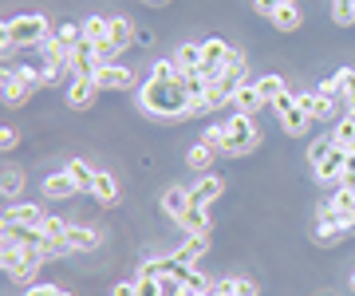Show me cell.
<instances>
[{
	"label": "cell",
	"instance_id": "5bb4252c",
	"mask_svg": "<svg viewBox=\"0 0 355 296\" xmlns=\"http://www.w3.org/2000/svg\"><path fill=\"white\" fill-rule=\"evenodd\" d=\"M40 190H44V198H48V202H67V198H76V193H79V186H76V178H71L67 170H55V174H48V178H44V186H40Z\"/></svg>",
	"mask_w": 355,
	"mask_h": 296
},
{
	"label": "cell",
	"instance_id": "f35d334b",
	"mask_svg": "<svg viewBox=\"0 0 355 296\" xmlns=\"http://www.w3.org/2000/svg\"><path fill=\"white\" fill-rule=\"evenodd\" d=\"M166 293V284L158 281V277H142L139 272V281H135V296H162Z\"/></svg>",
	"mask_w": 355,
	"mask_h": 296
},
{
	"label": "cell",
	"instance_id": "6da1fadb",
	"mask_svg": "<svg viewBox=\"0 0 355 296\" xmlns=\"http://www.w3.org/2000/svg\"><path fill=\"white\" fill-rule=\"evenodd\" d=\"M139 107L150 119H190V91L178 83H162V79H146L139 87Z\"/></svg>",
	"mask_w": 355,
	"mask_h": 296
},
{
	"label": "cell",
	"instance_id": "ac0fdd59",
	"mask_svg": "<svg viewBox=\"0 0 355 296\" xmlns=\"http://www.w3.org/2000/svg\"><path fill=\"white\" fill-rule=\"evenodd\" d=\"M257 95L265 107H277L288 95V83H284V76H257Z\"/></svg>",
	"mask_w": 355,
	"mask_h": 296
},
{
	"label": "cell",
	"instance_id": "f546056e",
	"mask_svg": "<svg viewBox=\"0 0 355 296\" xmlns=\"http://www.w3.org/2000/svg\"><path fill=\"white\" fill-rule=\"evenodd\" d=\"M174 60H178L182 71H198V67H202V44H182Z\"/></svg>",
	"mask_w": 355,
	"mask_h": 296
},
{
	"label": "cell",
	"instance_id": "74e56055",
	"mask_svg": "<svg viewBox=\"0 0 355 296\" xmlns=\"http://www.w3.org/2000/svg\"><path fill=\"white\" fill-rule=\"evenodd\" d=\"M343 76V107H347V115H355V67H340Z\"/></svg>",
	"mask_w": 355,
	"mask_h": 296
},
{
	"label": "cell",
	"instance_id": "1f68e13d",
	"mask_svg": "<svg viewBox=\"0 0 355 296\" xmlns=\"http://www.w3.org/2000/svg\"><path fill=\"white\" fill-rule=\"evenodd\" d=\"M150 79H162V83H178V79H182V67H178V60H154Z\"/></svg>",
	"mask_w": 355,
	"mask_h": 296
},
{
	"label": "cell",
	"instance_id": "9a60e30c",
	"mask_svg": "<svg viewBox=\"0 0 355 296\" xmlns=\"http://www.w3.org/2000/svg\"><path fill=\"white\" fill-rule=\"evenodd\" d=\"M4 225H44V209L40 202H12V206L4 209Z\"/></svg>",
	"mask_w": 355,
	"mask_h": 296
},
{
	"label": "cell",
	"instance_id": "7bdbcfd3",
	"mask_svg": "<svg viewBox=\"0 0 355 296\" xmlns=\"http://www.w3.org/2000/svg\"><path fill=\"white\" fill-rule=\"evenodd\" d=\"M209 296H237V281H214V288H209Z\"/></svg>",
	"mask_w": 355,
	"mask_h": 296
},
{
	"label": "cell",
	"instance_id": "7a4b0ae2",
	"mask_svg": "<svg viewBox=\"0 0 355 296\" xmlns=\"http://www.w3.org/2000/svg\"><path fill=\"white\" fill-rule=\"evenodd\" d=\"M4 52H16V48H40L51 40V24L44 12H24V16H12L4 24Z\"/></svg>",
	"mask_w": 355,
	"mask_h": 296
},
{
	"label": "cell",
	"instance_id": "60d3db41",
	"mask_svg": "<svg viewBox=\"0 0 355 296\" xmlns=\"http://www.w3.org/2000/svg\"><path fill=\"white\" fill-rule=\"evenodd\" d=\"M292 0H253V8L261 16H272V12H280V8H288Z\"/></svg>",
	"mask_w": 355,
	"mask_h": 296
},
{
	"label": "cell",
	"instance_id": "d4e9b609",
	"mask_svg": "<svg viewBox=\"0 0 355 296\" xmlns=\"http://www.w3.org/2000/svg\"><path fill=\"white\" fill-rule=\"evenodd\" d=\"M178 225H182L186 233H209V214H205L202 206H193V202H190V209L182 214V221H178Z\"/></svg>",
	"mask_w": 355,
	"mask_h": 296
},
{
	"label": "cell",
	"instance_id": "ee69618b",
	"mask_svg": "<svg viewBox=\"0 0 355 296\" xmlns=\"http://www.w3.org/2000/svg\"><path fill=\"white\" fill-rule=\"evenodd\" d=\"M16 142H20V134H16L12 127H4V130H0V146H4V150H12Z\"/></svg>",
	"mask_w": 355,
	"mask_h": 296
},
{
	"label": "cell",
	"instance_id": "7402d4cb",
	"mask_svg": "<svg viewBox=\"0 0 355 296\" xmlns=\"http://www.w3.org/2000/svg\"><path fill=\"white\" fill-rule=\"evenodd\" d=\"M229 107H233L237 115H253V111H261L265 103H261V95H257V83H245V87L229 99Z\"/></svg>",
	"mask_w": 355,
	"mask_h": 296
},
{
	"label": "cell",
	"instance_id": "e0dca14e",
	"mask_svg": "<svg viewBox=\"0 0 355 296\" xmlns=\"http://www.w3.org/2000/svg\"><path fill=\"white\" fill-rule=\"evenodd\" d=\"M67 245H71V253H95L103 245V233L91 229V225H71L67 229Z\"/></svg>",
	"mask_w": 355,
	"mask_h": 296
},
{
	"label": "cell",
	"instance_id": "f1b7e54d",
	"mask_svg": "<svg viewBox=\"0 0 355 296\" xmlns=\"http://www.w3.org/2000/svg\"><path fill=\"white\" fill-rule=\"evenodd\" d=\"M268 20H272V24H277L280 32H296V28L304 24V16H300V8H296V4H288V8H280V12H272Z\"/></svg>",
	"mask_w": 355,
	"mask_h": 296
},
{
	"label": "cell",
	"instance_id": "b9f144b4",
	"mask_svg": "<svg viewBox=\"0 0 355 296\" xmlns=\"http://www.w3.org/2000/svg\"><path fill=\"white\" fill-rule=\"evenodd\" d=\"M24 296H64V288L60 284H28Z\"/></svg>",
	"mask_w": 355,
	"mask_h": 296
},
{
	"label": "cell",
	"instance_id": "8d00e7d4",
	"mask_svg": "<svg viewBox=\"0 0 355 296\" xmlns=\"http://www.w3.org/2000/svg\"><path fill=\"white\" fill-rule=\"evenodd\" d=\"M331 146H336V139H331V134H328V139H316L312 146H308V162H312V170H316L320 162L331 155Z\"/></svg>",
	"mask_w": 355,
	"mask_h": 296
},
{
	"label": "cell",
	"instance_id": "d6986e66",
	"mask_svg": "<svg viewBox=\"0 0 355 296\" xmlns=\"http://www.w3.org/2000/svg\"><path fill=\"white\" fill-rule=\"evenodd\" d=\"M343 170H347V150H343V146H331V155L316 166V178L320 182H340Z\"/></svg>",
	"mask_w": 355,
	"mask_h": 296
},
{
	"label": "cell",
	"instance_id": "5b68a950",
	"mask_svg": "<svg viewBox=\"0 0 355 296\" xmlns=\"http://www.w3.org/2000/svg\"><path fill=\"white\" fill-rule=\"evenodd\" d=\"M233 60V44H225L221 36L214 40H202V76H209V83H217V76L225 71V64Z\"/></svg>",
	"mask_w": 355,
	"mask_h": 296
},
{
	"label": "cell",
	"instance_id": "52a82bcc",
	"mask_svg": "<svg viewBox=\"0 0 355 296\" xmlns=\"http://www.w3.org/2000/svg\"><path fill=\"white\" fill-rule=\"evenodd\" d=\"M272 111H277V119H280V130H284V134H292V139H300V134L308 130V123H312V119L304 115V107L296 103V95H284Z\"/></svg>",
	"mask_w": 355,
	"mask_h": 296
},
{
	"label": "cell",
	"instance_id": "ba28073f",
	"mask_svg": "<svg viewBox=\"0 0 355 296\" xmlns=\"http://www.w3.org/2000/svg\"><path fill=\"white\" fill-rule=\"evenodd\" d=\"M355 229V218H340V214H320V221H316V237L320 245H336V241H343L347 233Z\"/></svg>",
	"mask_w": 355,
	"mask_h": 296
},
{
	"label": "cell",
	"instance_id": "44dd1931",
	"mask_svg": "<svg viewBox=\"0 0 355 296\" xmlns=\"http://www.w3.org/2000/svg\"><path fill=\"white\" fill-rule=\"evenodd\" d=\"M186 209H190V190H186V186H170V190L162 193V214H170L174 221H182Z\"/></svg>",
	"mask_w": 355,
	"mask_h": 296
},
{
	"label": "cell",
	"instance_id": "ffe728a7",
	"mask_svg": "<svg viewBox=\"0 0 355 296\" xmlns=\"http://www.w3.org/2000/svg\"><path fill=\"white\" fill-rule=\"evenodd\" d=\"M91 193H95V202H99V206H119V182H114V174L99 170V174H95V186H91Z\"/></svg>",
	"mask_w": 355,
	"mask_h": 296
},
{
	"label": "cell",
	"instance_id": "bcb514c9",
	"mask_svg": "<svg viewBox=\"0 0 355 296\" xmlns=\"http://www.w3.org/2000/svg\"><path fill=\"white\" fill-rule=\"evenodd\" d=\"M340 190H352V193H355V170H343V178H340Z\"/></svg>",
	"mask_w": 355,
	"mask_h": 296
},
{
	"label": "cell",
	"instance_id": "8fae6325",
	"mask_svg": "<svg viewBox=\"0 0 355 296\" xmlns=\"http://www.w3.org/2000/svg\"><path fill=\"white\" fill-rule=\"evenodd\" d=\"M36 95V83L16 76V67H4V107H24Z\"/></svg>",
	"mask_w": 355,
	"mask_h": 296
},
{
	"label": "cell",
	"instance_id": "277c9868",
	"mask_svg": "<svg viewBox=\"0 0 355 296\" xmlns=\"http://www.w3.org/2000/svg\"><path fill=\"white\" fill-rule=\"evenodd\" d=\"M0 261H4V272H8V281L28 284L40 269H44V261H48V257H44L40 249H28V245H4Z\"/></svg>",
	"mask_w": 355,
	"mask_h": 296
},
{
	"label": "cell",
	"instance_id": "f907efd6",
	"mask_svg": "<svg viewBox=\"0 0 355 296\" xmlns=\"http://www.w3.org/2000/svg\"><path fill=\"white\" fill-rule=\"evenodd\" d=\"M146 4H166V0H146Z\"/></svg>",
	"mask_w": 355,
	"mask_h": 296
},
{
	"label": "cell",
	"instance_id": "816d5d0a",
	"mask_svg": "<svg viewBox=\"0 0 355 296\" xmlns=\"http://www.w3.org/2000/svg\"><path fill=\"white\" fill-rule=\"evenodd\" d=\"M352 288H355V272H352Z\"/></svg>",
	"mask_w": 355,
	"mask_h": 296
},
{
	"label": "cell",
	"instance_id": "9c48e42d",
	"mask_svg": "<svg viewBox=\"0 0 355 296\" xmlns=\"http://www.w3.org/2000/svg\"><path fill=\"white\" fill-rule=\"evenodd\" d=\"M64 95H67V107L71 111H87L95 103V95H99V83H95V76H71Z\"/></svg>",
	"mask_w": 355,
	"mask_h": 296
},
{
	"label": "cell",
	"instance_id": "cb8c5ba5",
	"mask_svg": "<svg viewBox=\"0 0 355 296\" xmlns=\"http://www.w3.org/2000/svg\"><path fill=\"white\" fill-rule=\"evenodd\" d=\"M0 190H4V202H16V198L24 193V170H20V166H4Z\"/></svg>",
	"mask_w": 355,
	"mask_h": 296
},
{
	"label": "cell",
	"instance_id": "4316f807",
	"mask_svg": "<svg viewBox=\"0 0 355 296\" xmlns=\"http://www.w3.org/2000/svg\"><path fill=\"white\" fill-rule=\"evenodd\" d=\"M214 158H217V150H209L205 142H193L190 150H186V166L190 170H209L214 166Z\"/></svg>",
	"mask_w": 355,
	"mask_h": 296
},
{
	"label": "cell",
	"instance_id": "836d02e7",
	"mask_svg": "<svg viewBox=\"0 0 355 296\" xmlns=\"http://www.w3.org/2000/svg\"><path fill=\"white\" fill-rule=\"evenodd\" d=\"M40 229H44V237H48V241L67 245V229H71V225H67L64 218H44V225H40Z\"/></svg>",
	"mask_w": 355,
	"mask_h": 296
},
{
	"label": "cell",
	"instance_id": "f6af8a7d",
	"mask_svg": "<svg viewBox=\"0 0 355 296\" xmlns=\"http://www.w3.org/2000/svg\"><path fill=\"white\" fill-rule=\"evenodd\" d=\"M111 296H135V281H119L111 288Z\"/></svg>",
	"mask_w": 355,
	"mask_h": 296
},
{
	"label": "cell",
	"instance_id": "2e32d148",
	"mask_svg": "<svg viewBox=\"0 0 355 296\" xmlns=\"http://www.w3.org/2000/svg\"><path fill=\"white\" fill-rule=\"evenodd\" d=\"M221 193H225V182L217 178V174H205V178L190 190V202L193 206H202V209H209V202H217Z\"/></svg>",
	"mask_w": 355,
	"mask_h": 296
},
{
	"label": "cell",
	"instance_id": "3957f363",
	"mask_svg": "<svg viewBox=\"0 0 355 296\" xmlns=\"http://www.w3.org/2000/svg\"><path fill=\"white\" fill-rule=\"evenodd\" d=\"M221 127H225V155L241 158V155H253V150H257V142H261V127L253 123V115H237V111H233Z\"/></svg>",
	"mask_w": 355,
	"mask_h": 296
},
{
	"label": "cell",
	"instance_id": "ab89813d",
	"mask_svg": "<svg viewBox=\"0 0 355 296\" xmlns=\"http://www.w3.org/2000/svg\"><path fill=\"white\" fill-rule=\"evenodd\" d=\"M55 40H60V44H67V48H76L79 40H83V24H71V20H67V24H60V28H55Z\"/></svg>",
	"mask_w": 355,
	"mask_h": 296
},
{
	"label": "cell",
	"instance_id": "8992f818",
	"mask_svg": "<svg viewBox=\"0 0 355 296\" xmlns=\"http://www.w3.org/2000/svg\"><path fill=\"white\" fill-rule=\"evenodd\" d=\"M245 83H249V64H245V52H237V48H233V60H229V64H225V71L217 76V83H214V87L221 91L225 99H233V95H237V91L245 87Z\"/></svg>",
	"mask_w": 355,
	"mask_h": 296
},
{
	"label": "cell",
	"instance_id": "83f0119b",
	"mask_svg": "<svg viewBox=\"0 0 355 296\" xmlns=\"http://www.w3.org/2000/svg\"><path fill=\"white\" fill-rule=\"evenodd\" d=\"M64 170L71 174V178H76L79 190H91V186H95V174H99V170H91L87 162H83V158H71V162H67Z\"/></svg>",
	"mask_w": 355,
	"mask_h": 296
},
{
	"label": "cell",
	"instance_id": "d6a6232c",
	"mask_svg": "<svg viewBox=\"0 0 355 296\" xmlns=\"http://www.w3.org/2000/svg\"><path fill=\"white\" fill-rule=\"evenodd\" d=\"M130 36H135L130 20H111V44L119 48V52H127L130 48Z\"/></svg>",
	"mask_w": 355,
	"mask_h": 296
},
{
	"label": "cell",
	"instance_id": "4fadbf2b",
	"mask_svg": "<svg viewBox=\"0 0 355 296\" xmlns=\"http://www.w3.org/2000/svg\"><path fill=\"white\" fill-rule=\"evenodd\" d=\"M296 103L304 107L308 119H331L343 107V99H331V95H320V91H304V95H296Z\"/></svg>",
	"mask_w": 355,
	"mask_h": 296
},
{
	"label": "cell",
	"instance_id": "4dcf8cb0",
	"mask_svg": "<svg viewBox=\"0 0 355 296\" xmlns=\"http://www.w3.org/2000/svg\"><path fill=\"white\" fill-rule=\"evenodd\" d=\"M331 139H336V146L352 150L355 146V115H343L340 123H336V130H331Z\"/></svg>",
	"mask_w": 355,
	"mask_h": 296
},
{
	"label": "cell",
	"instance_id": "e575fe53",
	"mask_svg": "<svg viewBox=\"0 0 355 296\" xmlns=\"http://www.w3.org/2000/svg\"><path fill=\"white\" fill-rule=\"evenodd\" d=\"M331 20L336 24H355V0H331Z\"/></svg>",
	"mask_w": 355,
	"mask_h": 296
},
{
	"label": "cell",
	"instance_id": "7c38bea8",
	"mask_svg": "<svg viewBox=\"0 0 355 296\" xmlns=\"http://www.w3.org/2000/svg\"><path fill=\"white\" fill-rule=\"evenodd\" d=\"M95 83H99V91L103 87L107 91H130L135 83H139V76H135L130 67H123V64H103L99 76H95Z\"/></svg>",
	"mask_w": 355,
	"mask_h": 296
},
{
	"label": "cell",
	"instance_id": "30bf717a",
	"mask_svg": "<svg viewBox=\"0 0 355 296\" xmlns=\"http://www.w3.org/2000/svg\"><path fill=\"white\" fill-rule=\"evenodd\" d=\"M67 67H71V76H99V52H95V44L91 40H79L71 55H67Z\"/></svg>",
	"mask_w": 355,
	"mask_h": 296
},
{
	"label": "cell",
	"instance_id": "681fc988",
	"mask_svg": "<svg viewBox=\"0 0 355 296\" xmlns=\"http://www.w3.org/2000/svg\"><path fill=\"white\" fill-rule=\"evenodd\" d=\"M347 170H355V146L347 150Z\"/></svg>",
	"mask_w": 355,
	"mask_h": 296
},
{
	"label": "cell",
	"instance_id": "7dc6e473",
	"mask_svg": "<svg viewBox=\"0 0 355 296\" xmlns=\"http://www.w3.org/2000/svg\"><path fill=\"white\" fill-rule=\"evenodd\" d=\"M237 296H257V284L253 281H237Z\"/></svg>",
	"mask_w": 355,
	"mask_h": 296
},
{
	"label": "cell",
	"instance_id": "c3c4849f",
	"mask_svg": "<svg viewBox=\"0 0 355 296\" xmlns=\"http://www.w3.org/2000/svg\"><path fill=\"white\" fill-rule=\"evenodd\" d=\"M174 296H209V293H198V288H182V284H178Z\"/></svg>",
	"mask_w": 355,
	"mask_h": 296
},
{
	"label": "cell",
	"instance_id": "484cf974",
	"mask_svg": "<svg viewBox=\"0 0 355 296\" xmlns=\"http://www.w3.org/2000/svg\"><path fill=\"white\" fill-rule=\"evenodd\" d=\"M83 40H91V44H107V40H111V20L87 16V20H83Z\"/></svg>",
	"mask_w": 355,
	"mask_h": 296
},
{
	"label": "cell",
	"instance_id": "d590c367",
	"mask_svg": "<svg viewBox=\"0 0 355 296\" xmlns=\"http://www.w3.org/2000/svg\"><path fill=\"white\" fill-rule=\"evenodd\" d=\"M198 142H205V146L217 150V155H225V127H221V123H217V127H205Z\"/></svg>",
	"mask_w": 355,
	"mask_h": 296
},
{
	"label": "cell",
	"instance_id": "603a6c76",
	"mask_svg": "<svg viewBox=\"0 0 355 296\" xmlns=\"http://www.w3.org/2000/svg\"><path fill=\"white\" fill-rule=\"evenodd\" d=\"M205 253H209V233H193V237L182 245V249H178L174 257H178V261H186V265H193V261H202Z\"/></svg>",
	"mask_w": 355,
	"mask_h": 296
},
{
	"label": "cell",
	"instance_id": "f5cc1de1",
	"mask_svg": "<svg viewBox=\"0 0 355 296\" xmlns=\"http://www.w3.org/2000/svg\"><path fill=\"white\" fill-rule=\"evenodd\" d=\"M64 296H71V293H64Z\"/></svg>",
	"mask_w": 355,
	"mask_h": 296
}]
</instances>
